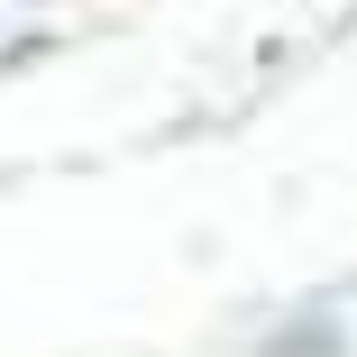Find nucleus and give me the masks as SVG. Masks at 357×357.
Returning <instances> with one entry per match:
<instances>
[{"mask_svg":"<svg viewBox=\"0 0 357 357\" xmlns=\"http://www.w3.org/2000/svg\"><path fill=\"white\" fill-rule=\"evenodd\" d=\"M339 348H348V330H339V321H312V330L266 339V357H339Z\"/></svg>","mask_w":357,"mask_h":357,"instance_id":"1","label":"nucleus"}]
</instances>
